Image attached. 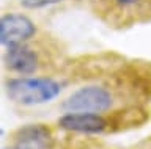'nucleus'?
Listing matches in <instances>:
<instances>
[{"instance_id":"423d86ee","label":"nucleus","mask_w":151,"mask_h":149,"mask_svg":"<svg viewBox=\"0 0 151 149\" xmlns=\"http://www.w3.org/2000/svg\"><path fill=\"white\" fill-rule=\"evenodd\" d=\"M14 141L32 149H50L54 138L50 130L42 124H27L13 133Z\"/></svg>"},{"instance_id":"39448f33","label":"nucleus","mask_w":151,"mask_h":149,"mask_svg":"<svg viewBox=\"0 0 151 149\" xmlns=\"http://www.w3.org/2000/svg\"><path fill=\"white\" fill-rule=\"evenodd\" d=\"M58 125L69 132L77 133H101L107 129L109 121L99 113H77L68 111L58 119Z\"/></svg>"},{"instance_id":"6e6552de","label":"nucleus","mask_w":151,"mask_h":149,"mask_svg":"<svg viewBox=\"0 0 151 149\" xmlns=\"http://www.w3.org/2000/svg\"><path fill=\"white\" fill-rule=\"evenodd\" d=\"M113 3H116V5L120 6H124V8H129V6H135L139 5L142 0H112Z\"/></svg>"},{"instance_id":"7ed1b4c3","label":"nucleus","mask_w":151,"mask_h":149,"mask_svg":"<svg viewBox=\"0 0 151 149\" xmlns=\"http://www.w3.org/2000/svg\"><path fill=\"white\" fill-rule=\"evenodd\" d=\"M36 33V27L25 14H5L0 21V43L5 47L13 44H22Z\"/></svg>"},{"instance_id":"f03ea898","label":"nucleus","mask_w":151,"mask_h":149,"mask_svg":"<svg viewBox=\"0 0 151 149\" xmlns=\"http://www.w3.org/2000/svg\"><path fill=\"white\" fill-rule=\"evenodd\" d=\"M113 104L112 93L99 85H87L66 97L61 102L65 111H77V113H102L107 111Z\"/></svg>"},{"instance_id":"1a4fd4ad","label":"nucleus","mask_w":151,"mask_h":149,"mask_svg":"<svg viewBox=\"0 0 151 149\" xmlns=\"http://www.w3.org/2000/svg\"><path fill=\"white\" fill-rule=\"evenodd\" d=\"M3 149H6V148H3ZM8 149H32V148H28V146H25V144H19V143H16L14 146H11V148H8Z\"/></svg>"},{"instance_id":"20e7f679","label":"nucleus","mask_w":151,"mask_h":149,"mask_svg":"<svg viewBox=\"0 0 151 149\" xmlns=\"http://www.w3.org/2000/svg\"><path fill=\"white\" fill-rule=\"evenodd\" d=\"M3 63L9 71L19 76H30L38 69L40 60L35 50L22 43L8 46L3 55Z\"/></svg>"},{"instance_id":"0eeeda50","label":"nucleus","mask_w":151,"mask_h":149,"mask_svg":"<svg viewBox=\"0 0 151 149\" xmlns=\"http://www.w3.org/2000/svg\"><path fill=\"white\" fill-rule=\"evenodd\" d=\"M60 2H63V0H21L22 6L30 8V10H38V8L55 5V3H60Z\"/></svg>"},{"instance_id":"f257e3e1","label":"nucleus","mask_w":151,"mask_h":149,"mask_svg":"<svg viewBox=\"0 0 151 149\" xmlns=\"http://www.w3.org/2000/svg\"><path fill=\"white\" fill-rule=\"evenodd\" d=\"M5 91L19 105H42L60 94L61 85L50 77H16L5 82Z\"/></svg>"}]
</instances>
